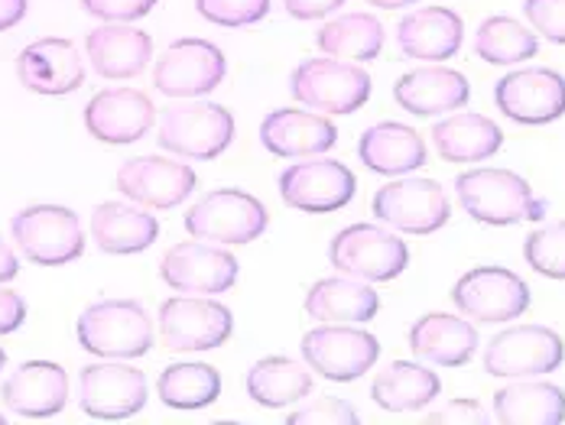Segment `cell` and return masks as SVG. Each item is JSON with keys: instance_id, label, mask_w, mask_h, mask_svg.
<instances>
[{"instance_id": "cell-1", "label": "cell", "mask_w": 565, "mask_h": 425, "mask_svg": "<svg viewBox=\"0 0 565 425\" xmlns=\"http://www.w3.org/2000/svg\"><path fill=\"white\" fill-rule=\"evenodd\" d=\"M455 192L465 212L494 227L540 221L546 214V202L533 199L530 182L510 169H471L455 179Z\"/></svg>"}, {"instance_id": "cell-2", "label": "cell", "mask_w": 565, "mask_h": 425, "mask_svg": "<svg viewBox=\"0 0 565 425\" xmlns=\"http://www.w3.org/2000/svg\"><path fill=\"white\" fill-rule=\"evenodd\" d=\"M78 344L105 361H137L153 348V325L140 302L108 299L88 306L75 325Z\"/></svg>"}, {"instance_id": "cell-3", "label": "cell", "mask_w": 565, "mask_h": 425, "mask_svg": "<svg viewBox=\"0 0 565 425\" xmlns=\"http://www.w3.org/2000/svg\"><path fill=\"white\" fill-rule=\"evenodd\" d=\"M289 92L296 102L319 114H354L371 98V75L354 62L319 55L296 65L289 75Z\"/></svg>"}, {"instance_id": "cell-4", "label": "cell", "mask_w": 565, "mask_h": 425, "mask_svg": "<svg viewBox=\"0 0 565 425\" xmlns=\"http://www.w3.org/2000/svg\"><path fill=\"white\" fill-rule=\"evenodd\" d=\"M234 140L231 110L212 102L170 105L160 117V147L182 160H218Z\"/></svg>"}, {"instance_id": "cell-5", "label": "cell", "mask_w": 565, "mask_h": 425, "mask_svg": "<svg viewBox=\"0 0 565 425\" xmlns=\"http://www.w3.org/2000/svg\"><path fill=\"white\" fill-rule=\"evenodd\" d=\"M10 234L20 254L36 266L75 264L85 254V231L78 214L62 205H30L13 214Z\"/></svg>"}, {"instance_id": "cell-6", "label": "cell", "mask_w": 565, "mask_h": 425, "mask_svg": "<svg viewBox=\"0 0 565 425\" xmlns=\"http://www.w3.org/2000/svg\"><path fill=\"white\" fill-rule=\"evenodd\" d=\"M267 224L270 214L260 205V199L241 189H218L185 212V231L195 241H212L222 247H241L257 241Z\"/></svg>"}, {"instance_id": "cell-7", "label": "cell", "mask_w": 565, "mask_h": 425, "mask_svg": "<svg viewBox=\"0 0 565 425\" xmlns=\"http://www.w3.org/2000/svg\"><path fill=\"white\" fill-rule=\"evenodd\" d=\"M329 264L364 283H391L409 266V251L403 237L381 231L377 224H351L332 237Z\"/></svg>"}, {"instance_id": "cell-8", "label": "cell", "mask_w": 565, "mask_h": 425, "mask_svg": "<svg viewBox=\"0 0 565 425\" xmlns=\"http://www.w3.org/2000/svg\"><path fill=\"white\" fill-rule=\"evenodd\" d=\"M563 338L546 325H516L491 338L484 348V371L501 380L543 376L563 368Z\"/></svg>"}, {"instance_id": "cell-9", "label": "cell", "mask_w": 565, "mask_h": 425, "mask_svg": "<svg viewBox=\"0 0 565 425\" xmlns=\"http://www.w3.org/2000/svg\"><path fill=\"white\" fill-rule=\"evenodd\" d=\"M452 302L465 319L501 325L530 309V289L508 266H478L455 283Z\"/></svg>"}, {"instance_id": "cell-10", "label": "cell", "mask_w": 565, "mask_h": 425, "mask_svg": "<svg viewBox=\"0 0 565 425\" xmlns=\"http://www.w3.org/2000/svg\"><path fill=\"white\" fill-rule=\"evenodd\" d=\"M302 361L306 368L322 373L326 380L348 383L371 371L381 358V341L361 328H344V325H326L309 334H302Z\"/></svg>"}, {"instance_id": "cell-11", "label": "cell", "mask_w": 565, "mask_h": 425, "mask_svg": "<svg viewBox=\"0 0 565 425\" xmlns=\"http://www.w3.org/2000/svg\"><path fill=\"white\" fill-rule=\"evenodd\" d=\"M371 209H374V217L381 224L403 231V234H416V237L439 231L452 214V205H449L443 185L433 179L387 182L384 189H377Z\"/></svg>"}, {"instance_id": "cell-12", "label": "cell", "mask_w": 565, "mask_h": 425, "mask_svg": "<svg viewBox=\"0 0 565 425\" xmlns=\"http://www.w3.org/2000/svg\"><path fill=\"white\" fill-rule=\"evenodd\" d=\"M147 373L130 364H92L82 371V390L78 403L82 413L95 423H124L134 419L147 406Z\"/></svg>"}, {"instance_id": "cell-13", "label": "cell", "mask_w": 565, "mask_h": 425, "mask_svg": "<svg viewBox=\"0 0 565 425\" xmlns=\"http://www.w3.org/2000/svg\"><path fill=\"white\" fill-rule=\"evenodd\" d=\"M227 75L225 53L209 40H175L157 62L153 85L170 98H202L212 95Z\"/></svg>"}, {"instance_id": "cell-14", "label": "cell", "mask_w": 565, "mask_h": 425, "mask_svg": "<svg viewBox=\"0 0 565 425\" xmlns=\"http://www.w3.org/2000/svg\"><path fill=\"white\" fill-rule=\"evenodd\" d=\"M234 331V316L215 299L175 296L160 306V334L170 351H215Z\"/></svg>"}, {"instance_id": "cell-15", "label": "cell", "mask_w": 565, "mask_h": 425, "mask_svg": "<svg viewBox=\"0 0 565 425\" xmlns=\"http://www.w3.org/2000/svg\"><path fill=\"white\" fill-rule=\"evenodd\" d=\"M195 169L170 157H134L117 169V189L140 209L170 212L195 192Z\"/></svg>"}, {"instance_id": "cell-16", "label": "cell", "mask_w": 565, "mask_h": 425, "mask_svg": "<svg viewBox=\"0 0 565 425\" xmlns=\"http://www.w3.org/2000/svg\"><path fill=\"white\" fill-rule=\"evenodd\" d=\"M358 192L354 172L335 160H306L289 166L280 176L282 202L296 212H341Z\"/></svg>"}, {"instance_id": "cell-17", "label": "cell", "mask_w": 565, "mask_h": 425, "mask_svg": "<svg viewBox=\"0 0 565 425\" xmlns=\"http://www.w3.org/2000/svg\"><path fill=\"white\" fill-rule=\"evenodd\" d=\"M160 276L179 293L218 296L237 283V261L225 247H212V241H185L163 254Z\"/></svg>"}, {"instance_id": "cell-18", "label": "cell", "mask_w": 565, "mask_h": 425, "mask_svg": "<svg viewBox=\"0 0 565 425\" xmlns=\"http://www.w3.org/2000/svg\"><path fill=\"white\" fill-rule=\"evenodd\" d=\"M494 102L510 120L543 127L565 114V78L553 68H520L498 82Z\"/></svg>"}, {"instance_id": "cell-19", "label": "cell", "mask_w": 565, "mask_h": 425, "mask_svg": "<svg viewBox=\"0 0 565 425\" xmlns=\"http://www.w3.org/2000/svg\"><path fill=\"white\" fill-rule=\"evenodd\" d=\"M157 120L153 102L137 88H108L98 92L85 107V130L111 147H127L147 137Z\"/></svg>"}, {"instance_id": "cell-20", "label": "cell", "mask_w": 565, "mask_h": 425, "mask_svg": "<svg viewBox=\"0 0 565 425\" xmlns=\"http://www.w3.org/2000/svg\"><path fill=\"white\" fill-rule=\"evenodd\" d=\"M3 406L20 419H56L68 403V373L53 361H26L7 376Z\"/></svg>"}, {"instance_id": "cell-21", "label": "cell", "mask_w": 565, "mask_h": 425, "mask_svg": "<svg viewBox=\"0 0 565 425\" xmlns=\"http://www.w3.org/2000/svg\"><path fill=\"white\" fill-rule=\"evenodd\" d=\"M339 140L335 124L326 114H312L302 107H280L264 117L260 124V144L267 153L299 160V157H316L329 153Z\"/></svg>"}, {"instance_id": "cell-22", "label": "cell", "mask_w": 565, "mask_h": 425, "mask_svg": "<svg viewBox=\"0 0 565 425\" xmlns=\"http://www.w3.org/2000/svg\"><path fill=\"white\" fill-rule=\"evenodd\" d=\"M17 78L36 95H72L85 82V65L68 40H36L17 59Z\"/></svg>"}, {"instance_id": "cell-23", "label": "cell", "mask_w": 565, "mask_h": 425, "mask_svg": "<svg viewBox=\"0 0 565 425\" xmlns=\"http://www.w3.org/2000/svg\"><path fill=\"white\" fill-rule=\"evenodd\" d=\"M409 351L416 354V361L436 368H465L478 351V331L461 316L433 312L409 328Z\"/></svg>"}, {"instance_id": "cell-24", "label": "cell", "mask_w": 565, "mask_h": 425, "mask_svg": "<svg viewBox=\"0 0 565 425\" xmlns=\"http://www.w3.org/2000/svg\"><path fill=\"white\" fill-rule=\"evenodd\" d=\"M468 98H471L468 78L455 68H439V65L406 72L394 85L396 105L416 117H436L446 110H458L468 105Z\"/></svg>"}, {"instance_id": "cell-25", "label": "cell", "mask_w": 565, "mask_h": 425, "mask_svg": "<svg viewBox=\"0 0 565 425\" xmlns=\"http://www.w3.org/2000/svg\"><path fill=\"white\" fill-rule=\"evenodd\" d=\"M88 62L95 75L102 78H137L150 55H153V40L150 33L127 26V23H105L88 33L85 40Z\"/></svg>"}, {"instance_id": "cell-26", "label": "cell", "mask_w": 565, "mask_h": 425, "mask_svg": "<svg viewBox=\"0 0 565 425\" xmlns=\"http://www.w3.org/2000/svg\"><path fill=\"white\" fill-rule=\"evenodd\" d=\"M461 17L449 7H423L409 17L399 20L396 26V40L399 50L409 59H423V62H446L461 50Z\"/></svg>"}, {"instance_id": "cell-27", "label": "cell", "mask_w": 565, "mask_h": 425, "mask_svg": "<svg viewBox=\"0 0 565 425\" xmlns=\"http://www.w3.org/2000/svg\"><path fill=\"white\" fill-rule=\"evenodd\" d=\"M92 237L105 254L130 257V254H140L157 244L160 224L147 209L105 202L92 214Z\"/></svg>"}, {"instance_id": "cell-28", "label": "cell", "mask_w": 565, "mask_h": 425, "mask_svg": "<svg viewBox=\"0 0 565 425\" xmlns=\"http://www.w3.org/2000/svg\"><path fill=\"white\" fill-rule=\"evenodd\" d=\"M358 157L371 172L406 176V172H416L419 166H426V144L413 127L387 120V124L364 130V137L358 144Z\"/></svg>"}, {"instance_id": "cell-29", "label": "cell", "mask_w": 565, "mask_h": 425, "mask_svg": "<svg viewBox=\"0 0 565 425\" xmlns=\"http://www.w3.org/2000/svg\"><path fill=\"white\" fill-rule=\"evenodd\" d=\"M381 296L367 283L351 279H319L306 296V316L332 325H364L377 319Z\"/></svg>"}, {"instance_id": "cell-30", "label": "cell", "mask_w": 565, "mask_h": 425, "mask_svg": "<svg viewBox=\"0 0 565 425\" xmlns=\"http://www.w3.org/2000/svg\"><path fill=\"white\" fill-rule=\"evenodd\" d=\"M439 390L443 383L433 368L396 361L377 373V380L371 383V400L384 413H416V410H426L439 396Z\"/></svg>"}, {"instance_id": "cell-31", "label": "cell", "mask_w": 565, "mask_h": 425, "mask_svg": "<svg viewBox=\"0 0 565 425\" xmlns=\"http://www.w3.org/2000/svg\"><path fill=\"white\" fill-rule=\"evenodd\" d=\"M504 144L501 127L484 114H455L433 127V147L446 162H481Z\"/></svg>"}, {"instance_id": "cell-32", "label": "cell", "mask_w": 565, "mask_h": 425, "mask_svg": "<svg viewBox=\"0 0 565 425\" xmlns=\"http://www.w3.org/2000/svg\"><path fill=\"white\" fill-rule=\"evenodd\" d=\"M491 419L504 425H563L565 393L556 383H513L498 390Z\"/></svg>"}, {"instance_id": "cell-33", "label": "cell", "mask_w": 565, "mask_h": 425, "mask_svg": "<svg viewBox=\"0 0 565 425\" xmlns=\"http://www.w3.org/2000/svg\"><path fill=\"white\" fill-rule=\"evenodd\" d=\"M312 393V373L289 358H264L247 371V396L264 410H286Z\"/></svg>"}, {"instance_id": "cell-34", "label": "cell", "mask_w": 565, "mask_h": 425, "mask_svg": "<svg viewBox=\"0 0 565 425\" xmlns=\"http://www.w3.org/2000/svg\"><path fill=\"white\" fill-rule=\"evenodd\" d=\"M319 50L344 62H371L384 50V26L371 13H348L326 23L316 36Z\"/></svg>"}, {"instance_id": "cell-35", "label": "cell", "mask_w": 565, "mask_h": 425, "mask_svg": "<svg viewBox=\"0 0 565 425\" xmlns=\"http://www.w3.org/2000/svg\"><path fill=\"white\" fill-rule=\"evenodd\" d=\"M160 400L179 410V413H192V410H205L222 396V373L212 364H172L163 371L160 383Z\"/></svg>"}, {"instance_id": "cell-36", "label": "cell", "mask_w": 565, "mask_h": 425, "mask_svg": "<svg viewBox=\"0 0 565 425\" xmlns=\"http://www.w3.org/2000/svg\"><path fill=\"white\" fill-rule=\"evenodd\" d=\"M475 53L491 65H516L540 53V40L510 17H488L475 33Z\"/></svg>"}, {"instance_id": "cell-37", "label": "cell", "mask_w": 565, "mask_h": 425, "mask_svg": "<svg viewBox=\"0 0 565 425\" xmlns=\"http://www.w3.org/2000/svg\"><path fill=\"white\" fill-rule=\"evenodd\" d=\"M523 261L546 279H565V221L533 231L523 244Z\"/></svg>"}, {"instance_id": "cell-38", "label": "cell", "mask_w": 565, "mask_h": 425, "mask_svg": "<svg viewBox=\"0 0 565 425\" xmlns=\"http://www.w3.org/2000/svg\"><path fill=\"white\" fill-rule=\"evenodd\" d=\"M195 10L215 26L237 30L260 23L270 13V0H195Z\"/></svg>"}, {"instance_id": "cell-39", "label": "cell", "mask_w": 565, "mask_h": 425, "mask_svg": "<svg viewBox=\"0 0 565 425\" xmlns=\"http://www.w3.org/2000/svg\"><path fill=\"white\" fill-rule=\"evenodd\" d=\"M286 425H358L361 423V413L335 396H322V400H312L306 406H299L296 413H289Z\"/></svg>"}, {"instance_id": "cell-40", "label": "cell", "mask_w": 565, "mask_h": 425, "mask_svg": "<svg viewBox=\"0 0 565 425\" xmlns=\"http://www.w3.org/2000/svg\"><path fill=\"white\" fill-rule=\"evenodd\" d=\"M523 13L540 36L565 46V0H526Z\"/></svg>"}, {"instance_id": "cell-41", "label": "cell", "mask_w": 565, "mask_h": 425, "mask_svg": "<svg viewBox=\"0 0 565 425\" xmlns=\"http://www.w3.org/2000/svg\"><path fill=\"white\" fill-rule=\"evenodd\" d=\"M82 7L105 23H134L147 17L157 7V0H82Z\"/></svg>"}, {"instance_id": "cell-42", "label": "cell", "mask_w": 565, "mask_h": 425, "mask_svg": "<svg viewBox=\"0 0 565 425\" xmlns=\"http://www.w3.org/2000/svg\"><path fill=\"white\" fill-rule=\"evenodd\" d=\"M426 423L436 425H484L491 423V416L484 413V406L478 400H452L443 410L429 413Z\"/></svg>"}, {"instance_id": "cell-43", "label": "cell", "mask_w": 565, "mask_h": 425, "mask_svg": "<svg viewBox=\"0 0 565 425\" xmlns=\"http://www.w3.org/2000/svg\"><path fill=\"white\" fill-rule=\"evenodd\" d=\"M26 321V302L23 296H17L13 289L0 286V334L17 331Z\"/></svg>"}, {"instance_id": "cell-44", "label": "cell", "mask_w": 565, "mask_h": 425, "mask_svg": "<svg viewBox=\"0 0 565 425\" xmlns=\"http://www.w3.org/2000/svg\"><path fill=\"white\" fill-rule=\"evenodd\" d=\"M344 0H282L286 13L296 20H322L329 13H335Z\"/></svg>"}, {"instance_id": "cell-45", "label": "cell", "mask_w": 565, "mask_h": 425, "mask_svg": "<svg viewBox=\"0 0 565 425\" xmlns=\"http://www.w3.org/2000/svg\"><path fill=\"white\" fill-rule=\"evenodd\" d=\"M26 17V0H0V33Z\"/></svg>"}, {"instance_id": "cell-46", "label": "cell", "mask_w": 565, "mask_h": 425, "mask_svg": "<svg viewBox=\"0 0 565 425\" xmlns=\"http://www.w3.org/2000/svg\"><path fill=\"white\" fill-rule=\"evenodd\" d=\"M20 269V261L13 257V251L7 247V241L0 237V283H10Z\"/></svg>"}, {"instance_id": "cell-47", "label": "cell", "mask_w": 565, "mask_h": 425, "mask_svg": "<svg viewBox=\"0 0 565 425\" xmlns=\"http://www.w3.org/2000/svg\"><path fill=\"white\" fill-rule=\"evenodd\" d=\"M371 7H381V10H399V7H409V3H419V0H367Z\"/></svg>"}, {"instance_id": "cell-48", "label": "cell", "mask_w": 565, "mask_h": 425, "mask_svg": "<svg viewBox=\"0 0 565 425\" xmlns=\"http://www.w3.org/2000/svg\"><path fill=\"white\" fill-rule=\"evenodd\" d=\"M3 368H7V354L0 351V371H3Z\"/></svg>"}, {"instance_id": "cell-49", "label": "cell", "mask_w": 565, "mask_h": 425, "mask_svg": "<svg viewBox=\"0 0 565 425\" xmlns=\"http://www.w3.org/2000/svg\"><path fill=\"white\" fill-rule=\"evenodd\" d=\"M3 423H7V416H3V413H0V425H3Z\"/></svg>"}]
</instances>
